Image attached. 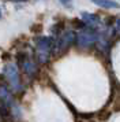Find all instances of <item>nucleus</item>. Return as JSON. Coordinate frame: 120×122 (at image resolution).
<instances>
[{
	"label": "nucleus",
	"instance_id": "f257e3e1",
	"mask_svg": "<svg viewBox=\"0 0 120 122\" xmlns=\"http://www.w3.org/2000/svg\"><path fill=\"white\" fill-rule=\"evenodd\" d=\"M36 50L40 63H46L51 58V52L53 50V41L51 37H38L36 40Z\"/></svg>",
	"mask_w": 120,
	"mask_h": 122
},
{
	"label": "nucleus",
	"instance_id": "f03ea898",
	"mask_svg": "<svg viewBox=\"0 0 120 122\" xmlns=\"http://www.w3.org/2000/svg\"><path fill=\"white\" fill-rule=\"evenodd\" d=\"M98 39V34L93 29H85L76 36V45L81 48H89L93 44H96Z\"/></svg>",
	"mask_w": 120,
	"mask_h": 122
},
{
	"label": "nucleus",
	"instance_id": "7ed1b4c3",
	"mask_svg": "<svg viewBox=\"0 0 120 122\" xmlns=\"http://www.w3.org/2000/svg\"><path fill=\"white\" fill-rule=\"evenodd\" d=\"M4 73H5V77L8 80V82H10L11 88L18 91V89L21 88V81H19V71H18V67L15 65H7L4 69Z\"/></svg>",
	"mask_w": 120,
	"mask_h": 122
},
{
	"label": "nucleus",
	"instance_id": "20e7f679",
	"mask_svg": "<svg viewBox=\"0 0 120 122\" xmlns=\"http://www.w3.org/2000/svg\"><path fill=\"white\" fill-rule=\"evenodd\" d=\"M75 40H76V34L72 30H67L64 34H61L59 41L56 43V50L59 51V52H63L64 50L70 48Z\"/></svg>",
	"mask_w": 120,
	"mask_h": 122
},
{
	"label": "nucleus",
	"instance_id": "39448f33",
	"mask_svg": "<svg viewBox=\"0 0 120 122\" xmlns=\"http://www.w3.org/2000/svg\"><path fill=\"white\" fill-rule=\"evenodd\" d=\"M21 66L23 69V71L26 73L27 76H30V77H34L36 74H37V66H36V63L29 58H22L21 59Z\"/></svg>",
	"mask_w": 120,
	"mask_h": 122
},
{
	"label": "nucleus",
	"instance_id": "423d86ee",
	"mask_svg": "<svg viewBox=\"0 0 120 122\" xmlns=\"http://www.w3.org/2000/svg\"><path fill=\"white\" fill-rule=\"evenodd\" d=\"M82 21L89 28H97L101 25V18L97 14H92V12H82Z\"/></svg>",
	"mask_w": 120,
	"mask_h": 122
},
{
	"label": "nucleus",
	"instance_id": "0eeeda50",
	"mask_svg": "<svg viewBox=\"0 0 120 122\" xmlns=\"http://www.w3.org/2000/svg\"><path fill=\"white\" fill-rule=\"evenodd\" d=\"M0 100H3V102L7 103L8 106H11L12 103H14L12 95H11V92L5 88L4 85H0Z\"/></svg>",
	"mask_w": 120,
	"mask_h": 122
},
{
	"label": "nucleus",
	"instance_id": "6e6552de",
	"mask_svg": "<svg viewBox=\"0 0 120 122\" xmlns=\"http://www.w3.org/2000/svg\"><path fill=\"white\" fill-rule=\"evenodd\" d=\"M92 1L102 8H117L119 7V4L113 0H92Z\"/></svg>",
	"mask_w": 120,
	"mask_h": 122
},
{
	"label": "nucleus",
	"instance_id": "1a4fd4ad",
	"mask_svg": "<svg viewBox=\"0 0 120 122\" xmlns=\"http://www.w3.org/2000/svg\"><path fill=\"white\" fill-rule=\"evenodd\" d=\"M115 29H116V32H117V34H120V18L116 21V23H115Z\"/></svg>",
	"mask_w": 120,
	"mask_h": 122
},
{
	"label": "nucleus",
	"instance_id": "9d476101",
	"mask_svg": "<svg viewBox=\"0 0 120 122\" xmlns=\"http://www.w3.org/2000/svg\"><path fill=\"white\" fill-rule=\"evenodd\" d=\"M61 4H64L65 7H70L71 6V0H59Z\"/></svg>",
	"mask_w": 120,
	"mask_h": 122
},
{
	"label": "nucleus",
	"instance_id": "9b49d317",
	"mask_svg": "<svg viewBox=\"0 0 120 122\" xmlns=\"http://www.w3.org/2000/svg\"><path fill=\"white\" fill-rule=\"evenodd\" d=\"M0 18H1V10H0Z\"/></svg>",
	"mask_w": 120,
	"mask_h": 122
},
{
	"label": "nucleus",
	"instance_id": "f8f14e48",
	"mask_svg": "<svg viewBox=\"0 0 120 122\" xmlns=\"http://www.w3.org/2000/svg\"><path fill=\"white\" fill-rule=\"evenodd\" d=\"M14 1H18V0H14Z\"/></svg>",
	"mask_w": 120,
	"mask_h": 122
}]
</instances>
